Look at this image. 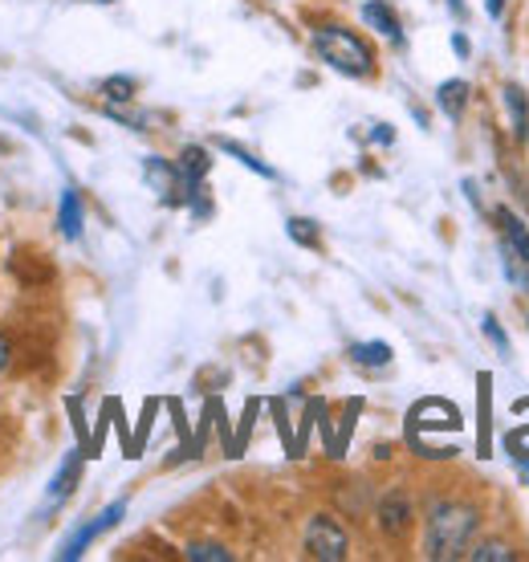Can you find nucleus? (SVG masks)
Here are the masks:
<instances>
[{
  "mask_svg": "<svg viewBox=\"0 0 529 562\" xmlns=\"http://www.w3.org/2000/svg\"><path fill=\"white\" fill-rule=\"evenodd\" d=\"M94 4H114V0H94Z\"/></svg>",
  "mask_w": 529,
  "mask_h": 562,
  "instance_id": "bb28decb",
  "label": "nucleus"
},
{
  "mask_svg": "<svg viewBox=\"0 0 529 562\" xmlns=\"http://www.w3.org/2000/svg\"><path fill=\"white\" fill-rule=\"evenodd\" d=\"M362 21L375 29V33H383L391 45H404V25H399V16H395L391 4H383V0H367V4H362Z\"/></svg>",
  "mask_w": 529,
  "mask_h": 562,
  "instance_id": "6e6552de",
  "label": "nucleus"
},
{
  "mask_svg": "<svg viewBox=\"0 0 529 562\" xmlns=\"http://www.w3.org/2000/svg\"><path fill=\"white\" fill-rule=\"evenodd\" d=\"M212 168V155L204 151V147H183L180 159H176V176H180V196L183 204H192V196L204 188V176H209Z\"/></svg>",
  "mask_w": 529,
  "mask_h": 562,
  "instance_id": "39448f33",
  "label": "nucleus"
},
{
  "mask_svg": "<svg viewBox=\"0 0 529 562\" xmlns=\"http://www.w3.org/2000/svg\"><path fill=\"white\" fill-rule=\"evenodd\" d=\"M123 514H126V502H114V506H106L102 514H98L94 521H86L82 530H74L66 542H61V550H57V559L61 562H74V559H82L86 554V547L94 542V538H102L106 530H114L119 521H123Z\"/></svg>",
  "mask_w": 529,
  "mask_h": 562,
  "instance_id": "20e7f679",
  "label": "nucleus"
},
{
  "mask_svg": "<svg viewBox=\"0 0 529 562\" xmlns=\"http://www.w3.org/2000/svg\"><path fill=\"white\" fill-rule=\"evenodd\" d=\"M78 481H82V452H70V457L61 461V469L54 473V481H49V502L61 506V502L78 490Z\"/></svg>",
  "mask_w": 529,
  "mask_h": 562,
  "instance_id": "9b49d317",
  "label": "nucleus"
},
{
  "mask_svg": "<svg viewBox=\"0 0 529 562\" xmlns=\"http://www.w3.org/2000/svg\"><path fill=\"white\" fill-rule=\"evenodd\" d=\"M371 139H375V143H391V139H395V131H391L387 123H379V127L371 131Z\"/></svg>",
  "mask_w": 529,
  "mask_h": 562,
  "instance_id": "4be33fe9",
  "label": "nucleus"
},
{
  "mask_svg": "<svg viewBox=\"0 0 529 562\" xmlns=\"http://www.w3.org/2000/svg\"><path fill=\"white\" fill-rule=\"evenodd\" d=\"M481 526V514L469 502H436L428 514V559H464L473 547V535Z\"/></svg>",
  "mask_w": 529,
  "mask_h": 562,
  "instance_id": "f257e3e1",
  "label": "nucleus"
},
{
  "mask_svg": "<svg viewBox=\"0 0 529 562\" xmlns=\"http://www.w3.org/2000/svg\"><path fill=\"white\" fill-rule=\"evenodd\" d=\"M464 192H469V200H473V209H481V196H476V183L464 180Z\"/></svg>",
  "mask_w": 529,
  "mask_h": 562,
  "instance_id": "393cba45",
  "label": "nucleus"
},
{
  "mask_svg": "<svg viewBox=\"0 0 529 562\" xmlns=\"http://www.w3.org/2000/svg\"><path fill=\"white\" fill-rule=\"evenodd\" d=\"M9 359H13V347H9V338L0 335V371L9 367Z\"/></svg>",
  "mask_w": 529,
  "mask_h": 562,
  "instance_id": "5701e85b",
  "label": "nucleus"
},
{
  "mask_svg": "<svg viewBox=\"0 0 529 562\" xmlns=\"http://www.w3.org/2000/svg\"><path fill=\"white\" fill-rule=\"evenodd\" d=\"M485 335L493 338V342H497V347L505 351V330L497 326V318H493V314H485Z\"/></svg>",
  "mask_w": 529,
  "mask_h": 562,
  "instance_id": "aec40b11",
  "label": "nucleus"
},
{
  "mask_svg": "<svg viewBox=\"0 0 529 562\" xmlns=\"http://www.w3.org/2000/svg\"><path fill=\"white\" fill-rule=\"evenodd\" d=\"M464 559L473 562H514L517 550H509L505 542H476V547H469V554Z\"/></svg>",
  "mask_w": 529,
  "mask_h": 562,
  "instance_id": "f3484780",
  "label": "nucleus"
},
{
  "mask_svg": "<svg viewBox=\"0 0 529 562\" xmlns=\"http://www.w3.org/2000/svg\"><path fill=\"white\" fill-rule=\"evenodd\" d=\"M379 526H383V535H391V538L407 535V526H412V502H407L404 493H387V497H383Z\"/></svg>",
  "mask_w": 529,
  "mask_h": 562,
  "instance_id": "1a4fd4ad",
  "label": "nucleus"
},
{
  "mask_svg": "<svg viewBox=\"0 0 529 562\" xmlns=\"http://www.w3.org/2000/svg\"><path fill=\"white\" fill-rule=\"evenodd\" d=\"M102 94H106L111 102H131V99H135V78L114 74V78H106V82H102Z\"/></svg>",
  "mask_w": 529,
  "mask_h": 562,
  "instance_id": "6ab92c4d",
  "label": "nucleus"
},
{
  "mask_svg": "<svg viewBox=\"0 0 529 562\" xmlns=\"http://www.w3.org/2000/svg\"><path fill=\"white\" fill-rule=\"evenodd\" d=\"M502 102H505V114H509V131H514V139L526 143L529 139V99H526V90L509 82L502 90Z\"/></svg>",
  "mask_w": 529,
  "mask_h": 562,
  "instance_id": "9d476101",
  "label": "nucleus"
},
{
  "mask_svg": "<svg viewBox=\"0 0 529 562\" xmlns=\"http://www.w3.org/2000/svg\"><path fill=\"white\" fill-rule=\"evenodd\" d=\"M216 147H221L224 155H233V159H237V164H245V168H249V171H257V176H261V180H273V176H278V171L269 168V164H264V159H257V155H252L249 147H240V143H233V139H216Z\"/></svg>",
  "mask_w": 529,
  "mask_h": 562,
  "instance_id": "4468645a",
  "label": "nucleus"
},
{
  "mask_svg": "<svg viewBox=\"0 0 529 562\" xmlns=\"http://www.w3.org/2000/svg\"><path fill=\"white\" fill-rule=\"evenodd\" d=\"M347 530L338 526L330 514H318V518H309L306 526V554L309 559H322V562H338L347 559Z\"/></svg>",
  "mask_w": 529,
  "mask_h": 562,
  "instance_id": "7ed1b4c3",
  "label": "nucleus"
},
{
  "mask_svg": "<svg viewBox=\"0 0 529 562\" xmlns=\"http://www.w3.org/2000/svg\"><path fill=\"white\" fill-rule=\"evenodd\" d=\"M143 180L151 183V192H159L164 204H176L180 209L183 196H180V176H176V164L168 159H159V155H147L143 159Z\"/></svg>",
  "mask_w": 529,
  "mask_h": 562,
  "instance_id": "423d86ee",
  "label": "nucleus"
},
{
  "mask_svg": "<svg viewBox=\"0 0 529 562\" xmlns=\"http://www.w3.org/2000/svg\"><path fill=\"white\" fill-rule=\"evenodd\" d=\"M448 4H452V13L457 16H464V4H460V0H448Z\"/></svg>",
  "mask_w": 529,
  "mask_h": 562,
  "instance_id": "a878e982",
  "label": "nucleus"
},
{
  "mask_svg": "<svg viewBox=\"0 0 529 562\" xmlns=\"http://www.w3.org/2000/svg\"><path fill=\"white\" fill-rule=\"evenodd\" d=\"M469 82L464 78H452V82H440V90H436V106L452 119V123H460L464 119V106H469Z\"/></svg>",
  "mask_w": 529,
  "mask_h": 562,
  "instance_id": "f8f14e48",
  "label": "nucleus"
},
{
  "mask_svg": "<svg viewBox=\"0 0 529 562\" xmlns=\"http://www.w3.org/2000/svg\"><path fill=\"white\" fill-rule=\"evenodd\" d=\"M57 225H61V237H66V240H78V237H82V196H78L74 188H66V192H61Z\"/></svg>",
  "mask_w": 529,
  "mask_h": 562,
  "instance_id": "ddd939ff",
  "label": "nucleus"
},
{
  "mask_svg": "<svg viewBox=\"0 0 529 562\" xmlns=\"http://www.w3.org/2000/svg\"><path fill=\"white\" fill-rule=\"evenodd\" d=\"M350 359L359 367H387L391 347L387 342H354V347H350Z\"/></svg>",
  "mask_w": 529,
  "mask_h": 562,
  "instance_id": "dca6fc26",
  "label": "nucleus"
},
{
  "mask_svg": "<svg viewBox=\"0 0 529 562\" xmlns=\"http://www.w3.org/2000/svg\"><path fill=\"white\" fill-rule=\"evenodd\" d=\"M285 233H290L293 245H302V249H318L322 245V233L314 221H306V216H290L285 221Z\"/></svg>",
  "mask_w": 529,
  "mask_h": 562,
  "instance_id": "2eb2a0df",
  "label": "nucleus"
},
{
  "mask_svg": "<svg viewBox=\"0 0 529 562\" xmlns=\"http://www.w3.org/2000/svg\"><path fill=\"white\" fill-rule=\"evenodd\" d=\"M183 559H192V562H233V550L216 547V542H192V547L183 550Z\"/></svg>",
  "mask_w": 529,
  "mask_h": 562,
  "instance_id": "a211bd4d",
  "label": "nucleus"
},
{
  "mask_svg": "<svg viewBox=\"0 0 529 562\" xmlns=\"http://www.w3.org/2000/svg\"><path fill=\"white\" fill-rule=\"evenodd\" d=\"M314 54L330 66V70L347 74V78H371L375 74V54L362 42L359 33H350L342 25H322L314 33Z\"/></svg>",
  "mask_w": 529,
  "mask_h": 562,
  "instance_id": "f03ea898",
  "label": "nucleus"
},
{
  "mask_svg": "<svg viewBox=\"0 0 529 562\" xmlns=\"http://www.w3.org/2000/svg\"><path fill=\"white\" fill-rule=\"evenodd\" d=\"M497 233H502V257H514L521 266H529V228L521 216L509 209L497 212Z\"/></svg>",
  "mask_w": 529,
  "mask_h": 562,
  "instance_id": "0eeeda50",
  "label": "nucleus"
},
{
  "mask_svg": "<svg viewBox=\"0 0 529 562\" xmlns=\"http://www.w3.org/2000/svg\"><path fill=\"white\" fill-rule=\"evenodd\" d=\"M452 49H457V57L473 54V45H469V37H464V33H457V37H452Z\"/></svg>",
  "mask_w": 529,
  "mask_h": 562,
  "instance_id": "412c9836",
  "label": "nucleus"
},
{
  "mask_svg": "<svg viewBox=\"0 0 529 562\" xmlns=\"http://www.w3.org/2000/svg\"><path fill=\"white\" fill-rule=\"evenodd\" d=\"M485 9H488V16H502L505 13V0H485Z\"/></svg>",
  "mask_w": 529,
  "mask_h": 562,
  "instance_id": "b1692460",
  "label": "nucleus"
}]
</instances>
